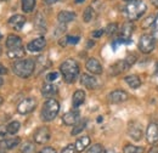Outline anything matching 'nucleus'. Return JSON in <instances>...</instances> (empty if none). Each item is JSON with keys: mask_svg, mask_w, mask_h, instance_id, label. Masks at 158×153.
<instances>
[{"mask_svg": "<svg viewBox=\"0 0 158 153\" xmlns=\"http://www.w3.org/2000/svg\"><path fill=\"white\" fill-rule=\"evenodd\" d=\"M60 72L63 76V79L66 83L71 84L73 83L79 74V64L76 60L68 58L60 66Z\"/></svg>", "mask_w": 158, "mask_h": 153, "instance_id": "nucleus-1", "label": "nucleus"}, {"mask_svg": "<svg viewBox=\"0 0 158 153\" xmlns=\"http://www.w3.org/2000/svg\"><path fill=\"white\" fill-rule=\"evenodd\" d=\"M35 68V62L32 58L27 60H19L12 64V71L16 76L20 78H28L33 74Z\"/></svg>", "mask_w": 158, "mask_h": 153, "instance_id": "nucleus-2", "label": "nucleus"}, {"mask_svg": "<svg viewBox=\"0 0 158 153\" xmlns=\"http://www.w3.org/2000/svg\"><path fill=\"white\" fill-rule=\"evenodd\" d=\"M60 111V103L55 100V98H48L44 105H43V108H41V120L44 122H52L57 114H59Z\"/></svg>", "mask_w": 158, "mask_h": 153, "instance_id": "nucleus-3", "label": "nucleus"}, {"mask_svg": "<svg viewBox=\"0 0 158 153\" xmlns=\"http://www.w3.org/2000/svg\"><path fill=\"white\" fill-rule=\"evenodd\" d=\"M146 9L147 6L142 0H131L127 6L125 12L130 21H136L145 14Z\"/></svg>", "mask_w": 158, "mask_h": 153, "instance_id": "nucleus-4", "label": "nucleus"}, {"mask_svg": "<svg viewBox=\"0 0 158 153\" xmlns=\"http://www.w3.org/2000/svg\"><path fill=\"white\" fill-rule=\"evenodd\" d=\"M139 49L142 54H150L155 49V37L151 34H143L139 40Z\"/></svg>", "mask_w": 158, "mask_h": 153, "instance_id": "nucleus-5", "label": "nucleus"}, {"mask_svg": "<svg viewBox=\"0 0 158 153\" xmlns=\"http://www.w3.org/2000/svg\"><path fill=\"white\" fill-rule=\"evenodd\" d=\"M35 107H37V100L33 97H28L20 102V105L17 106V112L20 114H28L33 112Z\"/></svg>", "mask_w": 158, "mask_h": 153, "instance_id": "nucleus-6", "label": "nucleus"}, {"mask_svg": "<svg viewBox=\"0 0 158 153\" xmlns=\"http://www.w3.org/2000/svg\"><path fill=\"white\" fill-rule=\"evenodd\" d=\"M51 137V134H50V130L46 128V126H40L35 130V133L33 135V139L35 141V143H39V145H43V143H46Z\"/></svg>", "mask_w": 158, "mask_h": 153, "instance_id": "nucleus-7", "label": "nucleus"}, {"mask_svg": "<svg viewBox=\"0 0 158 153\" xmlns=\"http://www.w3.org/2000/svg\"><path fill=\"white\" fill-rule=\"evenodd\" d=\"M128 135L134 140V141H140L142 137V126L139 122H133L128 126Z\"/></svg>", "mask_w": 158, "mask_h": 153, "instance_id": "nucleus-8", "label": "nucleus"}, {"mask_svg": "<svg viewBox=\"0 0 158 153\" xmlns=\"http://www.w3.org/2000/svg\"><path fill=\"white\" fill-rule=\"evenodd\" d=\"M45 45H46V40L43 37H40V38L33 39L32 41H29L27 45V50L31 52H40L44 50Z\"/></svg>", "mask_w": 158, "mask_h": 153, "instance_id": "nucleus-9", "label": "nucleus"}, {"mask_svg": "<svg viewBox=\"0 0 158 153\" xmlns=\"http://www.w3.org/2000/svg\"><path fill=\"white\" fill-rule=\"evenodd\" d=\"M128 98H129V95L124 90H114V91L110 93V95H108V101L111 103H120V102L127 101Z\"/></svg>", "mask_w": 158, "mask_h": 153, "instance_id": "nucleus-10", "label": "nucleus"}, {"mask_svg": "<svg viewBox=\"0 0 158 153\" xmlns=\"http://www.w3.org/2000/svg\"><path fill=\"white\" fill-rule=\"evenodd\" d=\"M146 139H147V142L148 143H156L158 141V125L156 123H151L148 126H147V130H146Z\"/></svg>", "mask_w": 158, "mask_h": 153, "instance_id": "nucleus-11", "label": "nucleus"}, {"mask_svg": "<svg viewBox=\"0 0 158 153\" xmlns=\"http://www.w3.org/2000/svg\"><path fill=\"white\" fill-rule=\"evenodd\" d=\"M80 84L88 89H96L99 86V81L96 78H94L90 74H81L80 76Z\"/></svg>", "mask_w": 158, "mask_h": 153, "instance_id": "nucleus-12", "label": "nucleus"}, {"mask_svg": "<svg viewBox=\"0 0 158 153\" xmlns=\"http://www.w3.org/2000/svg\"><path fill=\"white\" fill-rule=\"evenodd\" d=\"M85 67H86V69L90 72V73H93V74H101L102 73V66H101V63L99 62V60H96V58H89L88 61H86V63H85Z\"/></svg>", "mask_w": 158, "mask_h": 153, "instance_id": "nucleus-13", "label": "nucleus"}, {"mask_svg": "<svg viewBox=\"0 0 158 153\" xmlns=\"http://www.w3.org/2000/svg\"><path fill=\"white\" fill-rule=\"evenodd\" d=\"M79 118H80V114H79L78 111H69L62 117V122L66 125L71 126V125H76L78 123Z\"/></svg>", "mask_w": 158, "mask_h": 153, "instance_id": "nucleus-14", "label": "nucleus"}, {"mask_svg": "<svg viewBox=\"0 0 158 153\" xmlns=\"http://www.w3.org/2000/svg\"><path fill=\"white\" fill-rule=\"evenodd\" d=\"M24 24H26V17L22 15H14L12 17L9 19V26L16 31H21Z\"/></svg>", "mask_w": 158, "mask_h": 153, "instance_id": "nucleus-15", "label": "nucleus"}, {"mask_svg": "<svg viewBox=\"0 0 158 153\" xmlns=\"http://www.w3.org/2000/svg\"><path fill=\"white\" fill-rule=\"evenodd\" d=\"M57 94V86L51 84V83H46L43 85L41 88V95L46 98H51L54 95Z\"/></svg>", "mask_w": 158, "mask_h": 153, "instance_id": "nucleus-16", "label": "nucleus"}, {"mask_svg": "<svg viewBox=\"0 0 158 153\" xmlns=\"http://www.w3.org/2000/svg\"><path fill=\"white\" fill-rule=\"evenodd\" d=\"M74 19H76V14L72 12V11H67V10L60 11L59 15H57V19H59V22L61 24L69 23V22H72Z\"/></svg>", "mask_w": 158, "mask_h": 153, "instance_id": "nucleus-17", "label": "nucleus"}, {"mask_svg": "<svg viewBox=\"0 0 158 153\" xmlns=\"http://www.w3.org/2000/svg\"><path fill=\"white\" fill-rule=\"evenodd\" d=\"M6 48L7 49H16V48H21L22 46V39L16 35V34H10L6 38Z\"/></svg>", "mask_w": 158, "mask_h": 153, "instance_id": "nucleus-18", "label": "nucleus"}, {"mask_svg": "<svg viewBox=\"0 0 158 153\" xmlns=\"http://www.w3.org/2000/svg\"><path fill=\"white\" fill-rule=\"evenodd\" d=\"M21 140L19 137H11V139H7V140H4L0 142V147L2 150H12L15 147H17L20 145Z\"/></svg>", "mask_w": 158, "mask_h": 153, "instance_id": "nucleus-19", "label": "nucleus"}, {"mask_svg": "<svg viewBox=\"0 0 158 153\" xmlns=\"http://www.w3.org/2000/svg\"><path fill=\"white\" fill-rule=\"evenodd\" d=\"M89 145H90V137L89 136H81V137H79L78 140L76 141V143H74L77 152H83L86 147H89Z\"/></svg>", "mask_w": 158, "mask_h": 153, "instance_id": "nucleus-20", "label": "nucleus"}, {"mask_svg": "<svg viewBox=\"0 0 158 153\" xmlns=\"http://www.w3.org/2000/svg\"><path fill=\"white\" fill-rule=\"evenodd\" d=\"M85 101V93L83 90H77L73 94V98H72V103L74 108H78L79 106H81Z\"/></svg>", "mask_w": 158, "mask_h": 153, "instance_id": "nucleus-21", "label": "nucleus"}, {"mask_svg": "<svg viewBox=\"0 0 158 153\" xmlns=\"http://www.w3.org/2000/svg\"><path fill=\"white\" fill-rule=\"evenodd\" d=\"M26 55V50L23 46L21 48H16V49H9L7 50V56L12 60H19V58L24 57Z\"/></svg>", "mask_w": 158, "mask_h": 153, "instance_id": "nucleus-22", "label": "nucleus"}, {"mask_svg": "<svg viewBox=\"0 0 158 153\" xmlns=\"http://www.w3.org/2000/svg\"><path fill=\"white\" fill-rule=\"evenodd\" d=\"M128 68H130V67L127 64L125 60H120V61H118L117 63H114V64L111 67V71H112V73L116 76V74H119V73L127 71Z\"/></svg>", "mask_w": 158, "mask_h": 153, "instance_id": "nucleus-23", "label": "nucleus"}, {"mask_svg": "<svg viewBox=\"0 0 158 153\" xmlns=\"http://www.w3.org/2000/svg\"><path fill=\"white\" fill-rule=\"evenodd\" d=\"M133 32H134V24L130 23V22H128V23H125L122 27V29H120V37L124 39H130V35L133 34Z\"/></svg>", "mask_w": 158, "mask_h": 153, "instance_id": "nucleus-24", "label": "nucleus"}, {"mask_svg": "<svg viewBox=\"0 0 158 153\" xmlns=\"http://www.w3.org/2000/svg\"><path fill=\"white\" fill-rule=\"evenodd\" d=\"M124 80L131 89H138L141 85V80L138 76H128L124 78Z\"/></svg>", "mask_w": 158, "mask_h": 153, "instance_id": "nucleus-25", "label": "nucleus"}, {"mask_svg": "<svg viewBox=\"0 0 158 153\" xmlns=\"http://www.w3.org/2000/svg\"><path fill=\"white\" fill-rule=\"evenodd\" d=\"M35 7V0H22V10L26 14H29Z\"/></svg>", "mask_w": 158, "mask_h": 153, "instance_id": "nucleus-26", "label": "nucleus"}, {"mask_svg": "<svg viewBox=\"0 0 158 153\" xmlns=\"http://www.w3.org/2000/svg\"><path fill=\"white\" fill-rule=\"evenodd\" d=\"M35 27L39 29L40 32H45L46 31V23H45V19L41 14H38L35 16Z\"/></svg>", "mask_w": 158, "mask_h": 153, "instance_id": "nucleus-27", "label": "nucleus"}, {"mask_svg": "<svg viewBox=\"0 0 158 153\" xmlns=\"http://www.w3.org/2000/svg\"><path fill=\"white\" fill-rule=\"evenodd\" d=\"M21 128V124L20 122H17V120H14V122H11L9 125H7V133L10 135H15L19 133V130H20Z\"/></svg>", "mask_w": 158, "mask_h": 153, "instance_id": "nucleus-28", "label": "nucleus"}, {"mask_svg": "<svg viewBox=\"0 0 158 153\" xmlns=\"http://www.w3.org/2000/svg\"><path fill=\"white\" fill-rule=\"evenodd\" d=\"M94 17V10L91 6H88L85 10H84V14H83V21L85 23H89Z\"/></svg>", "mask_w": 158, "mask_h": 153, "instance_id": "nucleus-29", "label": "nucleus"}, {"mask_svg": "<svg viewBox=\"0 0 158 153\" xmlns=\"http://www.w3.org/2000/svg\"><path fill=\"white\" fill-rule=\"evenodd\" d=\"M85 125H86V122H85V120H83V122H79V123H77V124L74 125V128L72 129V131H71V135L76 136V135H78L79 133H81V131L85 129Z\"/></svg>", "mask_w": 158, "mask_h": 153, "instance_id": "nucleus-30", "label": "nucleus"}, {"mask_svg": "<svg viewBox=\"0 0 158 153\" xmlns=\"http://www.w3.org/2000/svg\"><path fill=\"white\" fill-rule=\"evenodd\" d=\"M124 153H143V148L142 147H138V146H133V145H127L123 148Z\"/></svg>", "mask_w": 158, "mask_h": 153, "instance_id": "nucleus-31", "label": "nucleus"}, {"mask_svg": "<svg viewBox=\"0 0 158 153\" xmlns=\"http://www.w3.org/2000/svg\"><path fill=\"white\" fill-rule=\"evenodd\" d=\"M86 153H103V147L100 143H95L91 147H89V150L86 151Z\"/></svg>", "mask_w": 158, "mask_h": 153, "instance_id": "nucleus-32", "label": "nucleus"}, {"mask_svg": "<svg viewBox=\"0 0 158 153\" xmlns=\"http://www.w3.org/2000/svg\"><path fill=\"white\" fill-rule=\"evenodd\" d=\"M33 152H34V146L31 142H26L22 146V148H21V153H33Z\"/></svg>", "mask_w": 158, "mask_h": 153, "instance_id": "nucleus-33", "label": "nucleus"}, {"mask_svg": "<svg viewBox=\"0 0 158 153\" xmlns=\"http://www.w3.org/2000/svg\"><path fill=\"white\" fill-rule=\"evenodd\" d=\"M118 31V26H117V23H111V24H108L107 26V28L105 29V32L107 33V34H114L116 32Z\"/></svg>", "mask_w": 158, "mask_h": 153, "instance_id": "nucleus-34", "label": "nucleus"}, {"mask_svg": "<svg viewBox=\"0 0 158 153\" xmlns=\"http://www.w3.org/2000/svg\"><path fill=\"white\" fill-rule=\"evenodd\" d=\"M155 19H156L155 16H148L145 21H142V28H148V27H151V26L155 23Z\"/></svg>", "mask_w": 158, "mask_h": 153, "instance_id": "nucleus-35", "label": "nucleus"}, {"mask_svg": "<svg viewBox=\"0 0 158 153\" xmlns=\"http://www.w3.org/2000/svg\"><path fill=\"white\" fill-rule=\"evenodd\" d=\"M125 60V62H127V64L129 66V67H131L135 62H136V56L134 55V54H130V55H128L127 57L124 58Z\"/></svg>", "mask_w": 158, "mask_h": 153, "instance_id": "nucleus-36", "label": "nucleus"}, {"mask_svg": "<svg viewBox=\"0 0 158 153\" xmlns=\"http://www.w3.org/2000/svg\"><path fill=\"white\" fill-rule=\"evenodd\" d=\"M57 79H59V73L57 72H50V73L46 74V80L49 83H52V81H55Z\"/></svg>", "mask_w": 158, "mask_h": 153, "instance_id": "nucleus-37", "label": "nucleus"}, {"mask_svg": "<svg viewBox=\"0 0 158 153\" xmlns=\"http://www.w3.org/2000/svg\"><path fill=\"white\" fill-rule=\"evenodd\" d=\"M7 134H9V133H7V126L0 125V142L5 140V137H6Z\"/></svg>", "mask_w": 158, "mask_h": 153, "instance_id": "nucleus-38", "label": "nucleus"}, {"mask_svg": "<svg viewBox=\"0 0 158 153\" xmlns=\"http://www.w3.org/2000/svg\"><path fill=\"white\" fill-rule=\"evenodd\" d=\"M77 152V150H76V146L74 145H68V146H66L61 153H76Z\"/></svg>", "mask_w": 158, "mask_h": 153, "instance_id": "nucleus-39", "label": "nucleus"}, {"mask_svg": "<svg viewBox=\"0 0 158 153\" xmlns=\"http://www.w3.org/2000/svg\"><path fill=\"white\" fill-rule=\"evenodd\" d=\"M79 40H80L79 37H71V35H68V37H67V41H68V44H72V45L78 44Z\"/></svg>", "mask_w": 158, "mask_h": 153, "instance_id": "nucleus-40", "label": "nucleus"}, {"mask_svg": "<svg viewBox=\"0 0 158 153\" xmlns=\"http://www.w3.org/2000/svg\"><path fill=\"white\" fill-rule=\"evenodd\" d=\"M155 39H157L158 40V16L156 17L155 19V23H153V34H152Z\"/></svg>", "mask_w": 158, "mask_h": 153, "instance_id": "nucleus-41", "label": "nucleus"}, {"mask_svg": "<svg viewBox=\"0 0 158 153\" xmlns=\"http://www.w3.org/2000/svg\"><path fill=\"white\" fill-rule=\"evenodd\" d=\"M38 153H57V152H56V150L52 148V147H45V148H43V150L39 151Z\"/></svg>", "mask_w": 158, "mask_h": 153, "instance_id": "nucleus-42", "label": "nucleus"}, {"mask_svg": "<svg viewBox=\"0 0 158 153\" xmlns=\"http://www.w3.org/2000/svg\"><path fill=\"white\" fill-rule=\"evenodd\" d=\"M103 33H105V29H98V31L93 32V37H94V38H100Z\"/></svg>", "mask_w": 158, "mask_h": 153, "instance_id": "nucleus-43", "label": "nucleus"}, {"mask_svg": "<svg viewBox=\"0 0 158 153\" xmlns=\"http://www.w3.org/2000/svg\"><path fill=\"white\" fill-rule=\"evenodd\" d=\"M4 74H7V69H6L5 66H2L0 63V76H4Z\"/></svg>", "mask_w": 158, "mask_h": 153, "instance_id": "nucleus-44", "label": "nucleus"}, {"mask_svg": "<svg viewBox=\"0 0 158 153\" xmlns=\"http://www.w3.org/2000/svg\"><path fill=\"white\" fill-rule=\"evenodd\" d=\"M59 43H60V45H61V46H66V45L68 44V41H67V37L61 38V40H60Z\"/></svg>", "mask_w": 158, "mask_h": 153, "instance_id": "nucleus-45", "label": "nucleus"}, {"mask_svg": "<svg viewBox=\"0 0 158 153\" xmlns=\"http://www.w3.org/2000/svg\"><path fill=\"white\" fill-rule=\"evenodd\" d=\"M148 153H158V146H157V145L152 146V147L150 148V151H148Z\"/></svg>", "mask_w": 158, "mask_h": 153, "instance_id": "nucleus-46", "label": "nucleus"}, {"mask_svg": "<svg viewBox=\"0 0 158 153\" xmlns=\"http://www.w3.org/2000/svg\"><path fill=\"white\" fill-rule=\"evenodd\" d=\"M57 1H59V0H44V2L48 4V5H52V4L57 2Z\"/></svg>", "mask_w": 158, "mask_h": 153, "instance_id": "nucleus-47", "label": "nucleus"}, {"mask_svg": "<svg viewBox=\"0 0 158 153\" xmlns=\"http://www.w3.org/2000/svg\"><path fill=\"white\" fill-rule=\"evenodd\" d=\"M151 2H152V5H153V6L158 7V0H151Z\"/></svg>", "mask_w": 158, "mask_h": 153, "instance_id": "nucleus-48", "label": "nucleus"}, {"mask_svg": "<svg viewBox=\"0 0 158 153\" xmlns=\"http://www.w3.org/2000/svg\"><path fill=\"white\" fill-rule=\"evenodd\" d=\"M85 0H74V2H77V4H81V2H84Z\"/></svg>", "mask_w": 158, "mask_h": 153, "instance_id": "nucleus-49", "label": "nucleus"}, {"mask_svg": "<svg viewBox=\"0 0 158 153\" xmlns=\"http://www.w3.org/2000/svg\"><path fill=\"white\" fill-rule=\"evenodd\" d=\"M106 153H117L114 150H108V151H106Z\"/></svg>", "mask_w": 158, "mask_h": 153, "instance_id": "nucleus-50", "label": "nucleus"}, {"mask_svg": "<svg viewBox=\"0 0 158 153\" xmlns=\"http://www.w3.org/2000/svg\"><path fill=\"white\" fill-rule=\"evenodd\" d=\"M2 84H4V79L0 78V86H2Z\"/></svg>", "mask_w": 158, "mask_h": 153, "instance_id": "nucleus-51", "label": "nucleus"}, {"mask_svg": "<svg viewBox=\"0 0 158 153\" xmlns=\"http://www.w3.org/2000/svg\"><path fill=\"white\" fill-rule=\"evenodd\" d=\"M98 122H99V123H100V122H102V117H99V119H98Z\"/></svg>", "mask_w": 158, "mask_h": 153, "instance_id": "nucleus-52", "label": "nucleus"}, {"mask_svg": "<svg viewBox=\"0 0 158 153\" xmlns=\"http://www.w3.org/2000/svg\"><path fill=\"white\" fill-rule=\"evenodd\" d=\"M1 103H2V97L0 96V106H1Z\"/></svg>", "mask_w": 158, "mask_h": 153, "instance_id": "nucleus-53", "label": "nucleus"}, {"mask_svg": "<svg viewBox=\"0 0 158 153\" xmlns=\"http://www.w3.org/2000/svg\"><path fill=\"white\" fill-rule=\"evenodd\" d=\"M1 52H2V48H1V45H0V55H1Z\"/></svg>", "mask_w": 158, "mask_h": 153, "instance_id": "nucleus-54", "label": "nucleus"}, {"mask_svg": "<svg viewBox=\"0 0 158 153\" xmlns=\"http://www.w3.org/2000/svg\"><path fill=\"white\" fill-rule=\"evenodd\" d=\"M124 1H128V2H130V1H131V0H124Z\"/></svg>", "mask_w": 158, "mask_h": 153, "instance_id": "nucleus-55", "label": "nucleus"}, {"mask_svg": "<svg viewBox=\"0 0 158 153\" xmlns=\"http://www.w3.org/2000/svg\"><path fill=\"white\" fill-rule=\"evenodd\" d=\"M0 153H5V152H2V151H0Z\"/></svg>", "mask_w": 158, "mask_h": 153, "instance_id": "nucleus-56", "label": "nucleus"}]
</instances>
